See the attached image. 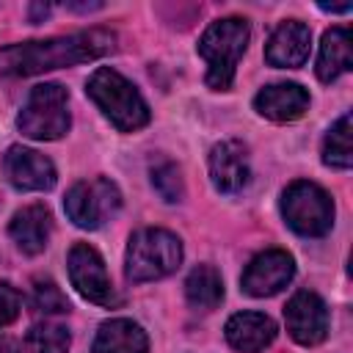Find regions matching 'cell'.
<instances>
[{"label": "cell", "instance_id": "ac0fdd59", "mask_svg": "<svg viewBox=\"0 0 353 353\" xmlns=\"http://www.w3.org/2000/svg\"><path fill=\"white\" fill-rule=\"evenodd\" d=\"M353 69V47H350V30L347 28H331L323 36L320 55H317V77L323 83L336 80L339 74Z\"/></svg>", "mask_w": 353, "mask_h": 353}, {"label": "cell", "instance_id": "6da1fadb", "mask_svg": "<svg viewBox=\"0 0 353 353\" xmlns=\"http://www.w3.org/2000/svg\"><path fill=\"white\" fill-rule=\"evenodd\" d=\"M116 50V33L105 28H91L69 36H55L44 41H22L0 50V80L8 77H33L50 69L74 66L97 61Z\"/></svg>", "mask_w": 353, "mask_h": 353}, {"label": "cell", "instance_id": "d4e9b609", "mask_svg": "<svg viewBox=\"0 0 353 353\" xmlns=\"http://www.w3.org/2000/svg\"><path fill=\"white\" fill-rule=\"evenodd\" d=\"M47 14H50V6H39V3H36V6H30V19H33V22L44 19Z\"/></svg>", "mask_w": 353, "mask_h": 353}, {"label": "cell", "instance_id": "30bf717a", "mask_svg": "<svg viewBox=\"0 0 353 353\" xmlns=\"http://www.w3.org/2000/svg\"><path fill=\"white\" fill-rule=\"evenodd\" d=\"M284 323L290 336L298 345H320L328 334V309L325 301L312 290H298L284 309Z\"/></svg>", "mask_w": 353, "mask_h": 353}, {"label": "cell", "instance_id": "5bb4252c", "mask_svg": "<svg viewBox=\"0 0 353 353\" xmlns=\"http://www.w3.org/2000/svg\"><path fill=\"white\" fill-rule=\"evenodd\" d=\"M254 108L270 121H295L309 110V91L298 83H273L254 97Z\"/></svg>", "mask_w": 353, "mask_h": 353}, {"label": "cell", "instance_id": "7a4b0ae2", "mask_svg": "<svg viewBox=\"0 0 353 353\" xmlns=\"http://www.w3.org/2000/svg\"><path fill=\"white\" fill-rule=\"evenodd\" d=\"M85 94L94 99V105L102 110V116L119 130V132H135L149 124V105L141 97V91L116 69L99 66L88 83Z\"/></svg>", "mask_w": 353, "mask_h": 353}, {"label": "cell", "instance_id": "8992f818", "mask_svg": "<svg viewBox=\"0 0 353 353\" xmlns=\"http://www.w3.org/2000/svg\"><path fill=\"white\" fill-rule=\"evenodd\" d=\"M281 215L301 237H323L334 226V201L317 182L298 179L281 193Z\"/></svg>", "mask_w": 353, "mask_h": 353}, {"label": "cell", "instance_id": "e0dca14e", "mask_svg": "<svg viewBox=\"0 0 353 353\" xmlns=\"http://www.w3.org/2000/svg\"><path fill=\"white\" fill-rule=\"evenodd\" d=\"M91 353H149V339L138 323L127 317H116L99 325Z\"/></svg>", "mask_w": 353, "mask_h": 353}, {"label": "cell", "instance_id": "44dd1931", "mask_svg": "<svg viewBox=\"0 0 353 353\" xmlns=\"http://www.w3.org/2000/svg\"><path fill=\"white\" fill-rule=\"evenodd\" d=\"M69 342V328L61 323H36L25 334V345L30 353H66Z\"/></svg>", "mask_w": 353, "mask_h": 353}, {"label": "cell", "instance_id": "9a60e30c", "mask_svg": "<svg viewBox=\"0 0 353 353\" xmlns=\"http://www.w3.org/2000/svg\"><path fill=\"white\" fill-rule=\"evenodd\" d=\"M52 232V215L44 204H28L14 212L8 223V234L17 243V248L28 256H36L47 248Z\"/></svg>", "mask_w": 353, "mask_h": 353}, {"label": "cell", "instance_id": "52a82bcc", "mask_svg": "<svg viewBox=\"0 0 353 353\" xmlns=\"http://www.w3.org/2000/svg\"><path fill=\"white\" fill-rule=\"evenodd\" d=\"M63 210L74 226L99 229L105 221H110L121 210V190L105 176L83 179L69 188L63 199Z\"/></svg>", "mask_w": 353, "mask_h": 353}, {"label": "cell", "instance_id": "ffe728a7", "mask_svg": "<svg viewBox=\"0 0 353 353\" xmlns=\"http://www.w3.org/2000/svg\"><path fill=\"white\" fill-rule=\"evenodd\" d=\"M323 163L328 168H350L353 163V143H350V113L339 116L336 124L328 130L325 141H323Z\"/></svg>", "mask_w": 353, "mask_h": 353}, {"label": "cell", "instance_id": "4fadbf2b", "mask_svg": "<svg viewBox=\"0 0 353 353\" xmlns=\"http://www.w3.org/2000/svg\"><path fill=\"white\" fill-rule=\"evenodd\" d=\"M309 47L312 30L298 19H287L270 33L265 44V61L279 69H295L309 58Z\"/></svg>", "mask_w": 353, "mask_h": 353}, {"label": "cell", "instance_id": "3957f363", "mask_svg": "<svg viewBox=\"0 0 353 353\" xmlns=\"http://www.w3.org/2000/svg\"><path fill=\"white\" fill-rule=\"evenodd\" d=\"M251 39V25L243 17L215 19L199 39V55L207 61V85L215 91H229L234 83V69Z\"/></svg>", "mask_w": 353, "mask_h": 353}, {"label": "cell", "instance_id": "484cf974", "mask_svg": "<svg viewBox=\"0 0 353 353\" xmlns=\"http://www.w3.org/2000/svg\"><path fill=\"white\" fill-rule=\"evenodd\" d=\"M0 353H22V350H19L17 342H11V339H0Z\"/></svg>", "mask_w": 353, "mask_h": 353}, {"label": "cell", "instance_id": "d6986e66", "mask_svg": "<svg viewBox=\"0 0 353 353\" xmlns=\"http://www.w3.org/2000/svg\"><path fill=\"white\" fill-rule=\"evenodd\" d=\"M185 298L193 309L210 312L223 301V279L212 265H199L185 279Z\"/></svg>", "mask_w": 353, "mask_h": 353}, {"label": "cell", "instance_id": "8fae6325", "mask_svg": "<svg viewBox=\"0 0 353 353\" xmlns=\"http://www.w3.org/2000/svg\"><path fill=\"white\" fill-rule=\"evenodd\" d=\"M3 174L11 188L17 190H50L55 185V165L36 149L28 146H8L3 157Z\"/></svg>", "mask_w": 353, "mask_h": 353}, {"label": "cell", "instance_id": "277c9868", "mask_svg": "<svg viewBox=\"0 0 353 353\" xmlns=\"http://www.w3.org/2000/svg\"><path fill=\"white\" fill-rule=\"evenodd\" d=\"M182 262V243L174 232L146 226L138 229L124 254V273L130 281L143 284V281H157L171 276Z\"/></svg>", "mask_w": 353, "mask_h": 353}, {"label": "cell", "instance_id": "7c38bea8", "mask_svg": "<svg viewBox=\"0 0 353 353\" xmlns=\"http://www.w3.org/2000/svg\"><path fill=\"white\" fill-rule=\"evenodd\" d=\"M210 179L218 193H240L251 179L245 143L229 138L210 149Z\"/></svg>", "mask_w": 353, "mask_h": 353}, {"label": "cell", "instance_id": "5b68a950", "mask_svg": "<svg viewBox=\"0 0 353 353\" xmlns=\"http://www.w3.org/2000/svg\"><path fill=\"white\" fill-rule=\"evenodd\" d=\"M69 91L58 83L33 85L17 116L19 132L33 141H58L69 132Z\"/></svg>", "mask_w": 353, "mask_h": 353}, {"label": "cell", "instance_id": "9c48e42d", "mask_svg": "<svg viewBox=\"0 0 353 353\" xmlns=\"http://www.w3.org/2000/svg\"><path fill=\"white\" fill-rule=\"evenodd\" d=\"M292 276H295L292 256L281 248H268L248 262L240 284H243V292H248L251 298H270L281 292L292 281Z\"/></svg>", "mask_w": 353, "mask_h": 353}, {"label": "cell", "instance_id": "ba28073f", "mask_svg": "<svg viewBox=\"0 0 353 353\" xmlns=\"http://www.w3.org/2000/svg\"><path fill=\"white\" fill-rule=\"evenodd\" d=\"M66 265H69V279H72V287L91 303H99V306H116L119 303V295L110 284V276H108V268H105V259L99 256V251L88 243H74L69 248V256H66Z\"/></svg>", "mask_w": 353, "mask_h": 353}, {"label": "cell", "instance_id": "2e32d148", "mask_svg": "<svg viewBox=\"0 0 353 353\" xmlns=\"http://www.w3.org/2000/svg\"><path fill=\"white\" fill-rule=\"evenodd\" d=\"M226 342L240 353H259L276 339V323L262 312H237L226 320Z\"/></svg>", "mask_w": 353, "mask_h": 353}, {"label": "cell", "instance_id": "603a6c76", "mask_svg": "<svg viewBox=\"0 0 353 353\" xmlns=\"http://www.w3.org/2000/svg\"><path fill=\"white\" fill-rule=\"evenodd\" d=\"M33 306L44 314H63L69 312V301L61 292V287L52 279H36L33 281Z\"/></svg>", "mask_w": 353, "mask_h": 353}, {"label": "cell", "instance_id": "cb8c5ba5", "mask_svg": "<svg viewBox=\"0 0 353 353\" xmlns=\"http://www.w3.org/2000/svg\"><path fill=\"white\" fill-rule=\"evenodd\" d=\"M22 309V295L17 287H11L8 281H0V328L14 323L19 317Z\"/></svg>", "mask_w": 353, "mask_h": 353}, {"label": "cell", "instance_id": "7402d4cb", "mask_svg": "<svg viewBox=\"0 0 353 353\" xmlns=\"http://www.w3.org/2000/svg\"><path fill=\"white\" fill-rule=\"evenodd\" d=\"M152 185H154V190H157L165 201H171V204L185 196V185H182L179 165H174L171 160H163V163L152 165Z\"/></svg>", "mask_w": 353, "mask_h": 353}]
</instances>
